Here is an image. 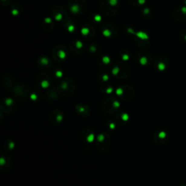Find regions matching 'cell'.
I'll return each mask as SVG.
<instances>
[{
	"label": "cell",
	"mask_w": 186,
	"mask_h": 186,
	"mask_svg": "<svg viewBox=\"0 0 186 186\" xmlns=\"http://www.w3.org/2000/svg\"><path fill=\"white\" fill-rule=\"evenodd\" d=\"M107 144L110 145V138L106 132L101 133L97 136V148L100 151H104L103 144Z\"/></svg>",
	"instance_id": "obj_1"
},
{
	"label": "cell",
	"mask_w": 186,
	"mask_h": 186,
	"mask_svg": "<svg viewBox=\"0 0 186 186\" xmlns=\"http://www.w3.org/2000/svg\"><path fill=\"white\" fill-rule=\"evenodd\" d=\"M75 108L79 114L84 116H86L90 113V108L85 105L78 104Z\"/></svg>",
	"instance_id": "obj_2"
},
{
	"label": "cell",
	"mask_w": 186,
	"mask_h": 186,
	"mask_svg": "<svg viewBox=\"0 0 186 186\" xmlns=\"http://www.w3.org/2000/svg\"><path fill=\"white\" fill-rule=\"evenodd\" d=\"M52 113L55 115V117L54 116L51 117V119H52V121H53L54 122L60 123L61 121H63V119H64V114H63L62 112H60V111L56 109L53 112H52Z\"/></svg>",
	"instance_id": "obj_3"
}]
</instances>
